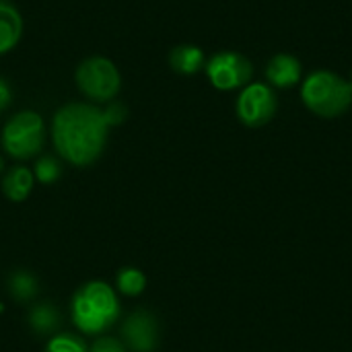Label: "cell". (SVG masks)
Segmentation results:
<instances>
[{
    "mask_svg": "<svg viewBox=\"0 0 352 352\" xmlns=\"http://www.w3.org/2000/svg\"><path fill=\"white\" fill-rule=\"evenodd\" d=\"M301 101L318 118H340L352 107V87L332 70H314L301 80Z\"/></svg>",
    "mask_w": 352,
    "mask_h": 352,
    "instance_id": "2",
    "label": "cell"
},
{
    "mask_svg": "<svg viewBox=\"0 0 352 352\" xmlns=\"http://www.w3.org/2000/svg\"><path fill=\"white\" fill-rule=\"evenodd\" d=\"M346 80H349V85L352 87V70H351V74H349V78H346Z\"/></svg>",
    "mask_w": 352,
    "mask_h": 352,
    "instance_id": "21",
    "label": "cell"
},
{
    "mask_svg": "<svg viewBox=\"0 0 352 352\" xmlns=\"http://www.w3.org/2000/svg\"><path fill=\"white\" fill-rule=\"evenodd\" d=\"M33 190V173L27 167L10 169L2 179V192L12 202H23Z\"/></svg>",
    "mask_w": 352,
    "mask_h": 352,
    "instance_id": "12",
    "label": "cell"
},
{
    "mask_svg": "<svg viewBox=\"0 0 352 352\" xmlns=\"http://www.w3.org/2000/svg\"><path fill=\"white\" fill-rule=\"evenodd\" d=\"M103 116H105V120H107V124H109V128L111 126H118V124H122L124 120H126V116H128V111H126V107L122 105V103H109L105 109H103Z\"/></svg>",
    "mask_w": 352,
    "mask_h": 352,
    "instance_id": "18",
    "label": "cell"
},
{
    "mask_svg": "<svg viewBox=\"0 0 352 352\" xmlns=\"http://www.w3.org/2000/svg\"><path fill=\"white\" fill-rule=\"evenodd\" d=\"M60 173H62V167L54 157H41L35 163V177L41 184H54L60 177Z\"/></svg>",
    "mask_w": 352,
    "mask_h": 352,
    "instance_id": "16",
    "label": "cell"
},
{
    "mask_svg": "<svg viewBox=\"0 0 352 352\" xmlns=\"http://www.w3.org/2000/svg\"><path fill=\"white\" fill-rule=\"evenodd\" d=\"M122 336L134 352H155L159 342V328L153 314L138 309L122 326Z\"/></svg>",
    "mask_w": 352,
    "mask_h": 352,
    "instance_id": "8",
    "label": "cell"
},
{
    "mask_svg": "<svg viewBox=\"0 0 352 352\" xmlns=\"http://www.w3.org/2000/svg\"><path fill=\"white\" fill-rule=\"evenodd\" d=\"M278 109V99L268 82H250L239 91L235 111L243 126L262 128L266 126Z\"/></svg>",
    "mask_w": 352,
    "mask_h": 352,
    "instance_id": "7",
    "label": "cell"
},
{
    "mask_svg": "<svg viewBox=\"0 0 352 352\" xmlns=\"http://www.w3.org/2000/svg\"><path fill=\"white\" fill-rule=\"evenodd\" d=\"M12 103V89L6 78L0 76V111H4Z\"/></svg>",
    "mask_w": 352,
    "mask_h": 352,
    "instance_id": "20",
    "label": "cell"
},
{
    "mask_svg": "<svg viewBox=\"0 0 352 352\" xmlns=\"http://www.w3.org/2000/svg\"><path fill=\"white\" fill-rule=\"evenodd\" d=\"M23 35V19L19 8L8 2L0 0V56L12 52Z\"/></svg>",
    "mask_w": 352,
    "mask_h": 352,
    "instance_id": "10",
    "label": "cell"
},
{
    "mask_svg": "<svg viewBox=\"0 0 352 352\" xmlns=\"http://www.w3.org/2000/svg\"><path fill=\"white\" fill-rule=\"evenodd\" d=\"M91 352H126V349H124V344H122L120 340H116V338H99V340L93 344Z\"/></svg>",
    "mask_w": 352,
    "mask_h": 352,
    "instance_id": "19",
    "label": "cell"
},
{
    "mask_svg": "<svg viewBox=\"0 0 352 352\" xmlns=\"http://www.w3.org/2000/svg\"><path fill=\"white\" fill-rule=\"evenodd\" d=\"M0 171H2V159H0Z\"/></svg>",
    "mask_w": 352,
    "mask_h": 352,
    "instance_id": "22",
    "label": "cell"
},
{
    "mask_svg": "<svg viewBox=\"0 0 352 352\" xmlns=\"http://www.w3.org/2000/svg\"><path fill=\"white\" fill-rule=\"evenodd\" d=\"M264 76L272 89H291L301 85L303 80V64L293 54H276L268 60L264 68Z\"/></svg>",
    "mask_w": 352,
    "mask_h": 352,
    "instance_id": "9",
    "label": "cell"
},
{
    "mask_svg": "<svg viewBox=\"0 0 352 352\" xmlns=\"http://www.w3.org/2000/svg\"><path fill=\"white\" fill-rule=\"evenodd\" d=\"M120 316L116 293L105 283L85 285L72 301V320L85 334L105 332Z\"/></svg>",
    "mask_w": 352,
    "mask_h": 352,
    "instance_id": "3",
    "label": "cell"
},
{
    "mask_svg": "<svg viewBox=\"0 0 352 352\" xmlns=\"http://www.w3.org/2000/svg\"><path fill=\"white\" fill-rule=\"evenodd\" d=\"M8 293H10L12 299H16L21 303L31 301L37 295V278L31 272H25V270L12 272L10 278H8Z\"/></svg>",
    "mask_w": 352,
    "mask_h": 352,
    "instance_id": "14",
    "label": "cell"
},
{
    "mask_svg": "<svg viewBox=\"0 0 352 352\" xmlns=\"http://www.w3.org/2000/svg\"><path fill=\"white\" fill-rule=\"evenodd\" d=\"M58 324H60V314L50 303L35 305L29 314V326L37 334H50L58 328Z\"/></svg>",
    "mask_w": 352,
    "mask_h": 352,
    "instance_id": "13",
    "label": "cell"
},
{
    "mask_svg": "<svg viewBox=\"0 0 352 352\" xmlns=\"http://www.w3.org/2000/svg\"><path fill=\"white\" fill-rule=\"evenodd\" d=\"M43 140L45 124L35 111H19L2 128V146L12 159H31L41 151Z\"/></svg>",
    "mask_w": 352,
    "mask_h": 352,
    "instance_id": "5",
    "label": "cell"
},
{
    "mask_svg": "<svg viewBox=\"0 0 352 352\" xmlns=\"http://www.w3.org/2000/svg\"><path fill=\"white\" fill-rule=\"evenodd\" d=\"M45 352H87L85 344L76 338V336H56L47 342Z\"/></svg>",
    "mask_w": 352,
    "mask_h": 352,
    "instance_id": "17",
    "label": "cell"
},
{
    "mask_svg": "<svg viewBox=\"0 0 352 352\" xmlns=\"http://www.w3.org/2000/svg\"><path fill=\"white\" fill-rule=\"evenodd\" d=\"M144 287H146V276L136 268H124L118 274V289L128 297L140 295L144 291Z\"/></svg>",
    "mask_w": 352,
    "mask_h": 352,
    "instance_id": "15",
    "label": "cell"
},
{
    "mask_svg": "<svg viewBox=\"0 0 352 352\" xmlns=\"http://www.w3.org/2000/svg\"><path fill=\"white\" fill-rule=\"evenodd\" d=\"M210 85L219 91H237L252 82L254 64L241 52H217L204 64Z\"/></svg>",
    "mask_w": 352,
    "mask_h": 352,
    "instance_id": "6",
    "label": "cell"
},
{
    "mask_svg": "<svg viewBox=\"0 0 352 352\" xmlns=\"http://www.w3.org/2000/svg\"><path fill=\"white\" fill-rule=\"evenodd\" d=\"M167 60H169L171 70L182 76H192V74L200 72L206 64V56H204L202 47H198L194 43H179L175 47H171Z\"/></svg>",
    "mask_w": 352,
    "mask_h": 352,
    "instance_id": "11",
    "label": "cell"
},
{
    "mask_svg": "<svg viewBox=\"0 0 352 352\" xmlns=\"http://www.w3.org/2000/svg\"><path fill=\"white\" fill-rule=\"evenodd\" d=\"M74 80L78 91L97 103L111 101L122 87V76L118 66L105 56H91L76 66Z\"/></svg>",
    "mask_w": 352,
    "mask_h": 352,
    "instance_id": "4",
    "label": "cell"
},
{
    "mask_svg": "<svg viewBox=\"0 0 352 352\" xmlns=\"http://www.w3.org/2000/svg\"><path fill=\"white\" fill-rule=\"evenodd\" d=\"M109 124L103 109L91 103H68L60 107L52 122L56 151L72 165H91L105 148Z\"/></svg>",
    "mask_w": 352,
    "mask_h": 352,
    "instance_id": "1",
    "label": "cell"
}]
</instances>
